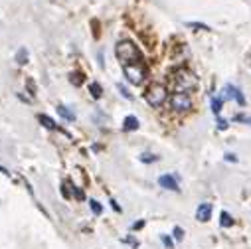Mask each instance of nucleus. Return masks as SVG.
Instances as JSON below:
<instances>
[{"instance_id": "1", "label": "nucleus", "mask_w": 251, "mask_h": 249, "mask_svg": "<svg viewBox=\"0 0 251 249\" xmlns=\"http://www.w3.org/2000/svg\"><path fill=\"white\" fill-rule=\"evenodd\" d=\"M115 55L123 66H131V64H141L143 53L141 50L131 42V40H121L115 48Z\"/></svg>"}, {"instance_id": "2", "label": "nucleus", "mask_w": 251, "mask_h": 249, "mask_svg": "<svg viewBox=\"0 0 251 249\" xmlns=\"http://www.w3.org/2000/svg\"><path fill=\"white\" fill-rule=\"evenodd\" d=\"M145 99H147V103H149L151 107H162V105L166 103V99H168V91H166L164 85L154 83V85H151V87L147 89Z\"/></svg>"}, {"instance_id": "3", "label": "nucleus", "mask_w": 251, "mask_h": 249, "mask_svg": "<svg viewBox=\"0 0 251 249\" xmlns=\"http://www.w3.org/2000/svg\"><path fill=\"white\" fill-rule=\"evenodd\" d=\"M170 107L176 113H186L192 109V97L188 95V91H176L170 95Z\"/></svg>"}, {"instance_id": "4", "label": "nucleus", "mask_w": 251, "mask_h": 249, "mask_svg": "<svg viewBox=\"0 0 251 249\" xmlns=\"http://www.w3.org/2000/svg\"><path fill=\"white\" fill-rule=\"evenodd\" d=\"M196 83L198 81H196L194 74H190L188 70H180L174 74V85L178 87V91H188V89L196 87Z\"/></svg>"}, {"instance_id": "5", "label": "nucleus", "mask_w": 251, "mask_h": 249, "mask_svg": "<svg viewBox=\"0 0 251 249\" xmlns=\"http://www.w3.org/2000/svg\"><path fill=\"white\" fill-rule=\"evenodd\" d=\"M123 74H125V77H127V81L133 83V85H141V83L145 81V75H147V72L143 70L141 64L123 66Z\"/></svg>"}, {"instance_id": "6", "label": "nucleus", "mask_w": 251, "mask_h": 249, "mask_svg": "<svg viewBox=\"0 0 251 249\" xmlns=\"http://www.w3.org/2000/svg\"><path fill=\"white\" fill-rule=\"evenodd\" d=\"M222 99L224 101H235V103H239V105H245V97H243V93H241V89H237V87H233V85H226L224 87V91H222Z\"/></svg>"}, {"instance_id": "7", "label": "nucleus", "mask_w": 251, "mask_h": 249, "mask_svg": "<svg viewBox=\"0 0 251 249\" xmlns=\"http://www.w3.org/2000/svg\"><path fill=\"white\" fill-rule=\"evenodd\" d=\"M158 184L162 186V188L172 190V192H178V190H180V188H178V180H176L172 174H162V176L158 178Z\"/></svg>"}, {"instance_id": "8", "label": "nucleus", "mask_w": 251, "mask_h": 249, "mask_svg": "<svg viewBox=\"0 0 251 249\" xmlns=\"http://www.w3.org/2000/svg\"><path fill=\"white\" fill-rule=\"evenodd\" d=\"M196 218H198V222H208L212 218V204H208V202L200 204L198 212H196Z\"/></svg>"}, {"instance_id": "9", "label": "nucleus", "mask_w": 251, "mask_h": 249, "mask_svg": "<svg viewBox=\"0 0 251 249\" xmlns=\"http://www.w3.org/2000/svg\"><path fill=\"white\" fill-rule=\"evenodd\" d=\"M123 129H125V131H137V129H139V119L133 117V115L125 117V121H123Z\"/></svg>"}, {"instance_id": "10", "label": "nucleus", "mask_w": 251, "mask_h": 249, "mask_svg": "<svg viewBox=\"0 0 251 249\" xmlns=\"http://www.w3.org/2000/svg\"><path fill=\"white\" fill-rule=\"evenodd\" d=\"M38 121L44 124L46 129H50V131H61V129L57 127V124H55V121H53V119H50L48 115H38Z\"/></svg>"}, {"instance_id": "11", "label": "nucleus", "mask_w": 251, "mask_h": 249, "mask_svg": "<svg viewBox=\"0 0 251 249\" xmlns=\"http://www.w3.org/2000/svg\"><path fill=\"white\" fill-rule=\"evenodd\" d=\"M57 113H59L61 117H64L66 121H74V119H75V115H74L66 105H57Z\"/></svg>"}, {"instance_id": "12", "label": "nucleus", "mask_w": 251, "mask_h": 249, "mask_svg": "<svg viewBox=\"0 0 251 249\" xmlns=\"http://www.w3.org/2000/svg\"><path fill=\"white\" fill-rule=\"evenodd\" d=\"M89 91H91V97H95V99H99L103 95V89L99 83H89Z\"/></svg>"}, {"instance_id": "13", "label": "nucleus", "mask_w": 251, "mask_h": 249, "mask_svg": "<svg viewBox=\"0 0 251 249\" xmlns=\"http://www.w3.org/2000/svg\"><path fill=\"white\" fill-rule=\"evenodd\" d=\"M89 208H91V212H93L95 216H101V214H103V208H101V204H99L97 200H89Z\"/></svg>"}, {"instance_id": "14", "label": "nucleus", "mask_w": 251, "mask_h": 249, "mask_svg": "<svg viewBox=\"0 0 251 249\" xmlns=\"http://www.w3.org/2000/svg\"><path fill=\"white\" fill-rule=\"evenodd\" d=\"M220 218H222L220 222H222V225H224V227H229V225H233V220H231V216H229L227 212H222V216H220Z\"/></svg>"}, {"instance_id": "15", "label": "nucleus", "mask_w": 251, "mask_h": 249, "mask_svg": "<svg viewBox=\"0 0 251 249\" xmlns=\"http://www.w3.org/2000/svg\"><path fill=\"white\" fill-rule=\"evenodd\" d=\"M117 89H119V91H121V95H123V97H125V99H129V101H131V99H133V95H131V93H129V91H127V87H125V85H121V83H119V85H117Z\"/></svg>"}, {"instance_id": "16", "label": "nucleus", "mask_w": 251, "mask_h": 249, "mask_svg": "<svg viewBox=\"0 0 251 249\" xmlns=\"http://www.w3.org/2000/svg\"><path fill=\"white\" fill-rule=\"evenodd\" d=\"M222 101H224V99H214V101H212V109H214L216 115H220V111H222Z\"/></svg>"}, {"instance_id": "17", "label": "nucleus", "mask_w": 251, "mask_h": 249, "mask_svg": "<svg viewBox=\"0 0 251 249\" xmlns=\"http://www.w3.org/2000/svg\"><path fill=\"white\" fill-rule=\"evenodd\" d=\"M141 160H143V162H156V160H158V156H154V154H149V152H147V154H143V156H141Z\"/></svg>"}, {"instance_id": "18", "label": "nucleus", "mask_w": 251, "mask_h": 249, "mask_svg": "<svg viewBox=\"0 0 251 249\" xmlns=\"http://www.w3.org/2000/svg\"><path fill=\"white\" fill-rule=\"evenodd\" d=\"M72 192H74V196H75L77 200H83V198H85V196H83V192L77 188V186H72Z\"/></svg>"}, {"instance_id": "19", "label": "nucleus", "mask_w": 251, "mask_h": 249, "mask_svg": "<svg viewBox=\"0 0 251 249\" xmlns=\"http://www.w3.org/2000/svg\"><path fill=\"white\" fill-rule=\"evenodd\" d=\"M16 57H18V64H26V61H24V57H28V51H26V50H20Z\"/></svg>"}, {"instance_id": "20", "label": "nucleus", "mask_w": 251, "mask_h": 249, "mask_svg": "<svg viewBox=\"0 0 251 249\" xmlns=\"http://www.w3.org/2000/svg\"><path fill=\"white\" fill-rule=\"evenodd\" d=\"M188 26H190V28H198V30H210L206 24H198V22H188Z\"/></svg>"}, {"instance_id": "21", "label": "nucleus", "mask_w": 251, "mask_h": 249, "mask_svg": "<svg viewBox=\"0 0 251 249\" xmlns=\"http://www.w3.org/2000/svg\"><path fill=\"white\" fill-rule=\"evenodd\" d=\"M83 81V75H79V74H75V75H72V83H75V85H79Z\"/></svg>"}, {"instance_id": "22", "label": "nucleus", "mask_w": 251, "mask_h": 249, "mask_svg": "<svg viewBox=\"0 0 251 249\" xmlns=\"http://www.w3.org/2000/svg\"><path fill=\"white\" fill-rule=\"evenodd\" d=\"M174 237H176V239H182V237H184V231H182L180 227H174Z\"/></svg>"}, {"instance_id": "23", "label": "nucleus", "mask_w": 251, "mask_h": 249, "mask_svg": "<svg viewBox=\"0 0 251 249\" xmlns=\"http://www.w3.org/2000/svg\"><path fill=\"white\" fill-rule=\"evenodd\" d=\"M162 241H164V245H166V247H172V241H170V239H168V237H166V235H164V237H162Z\"/></svg>"}, {"instance_id": "24", "label": "nucleus", "mask_w": 251, "mask_h": 249, "mask_svg": "<svg viewBox=\"0 0 251 249\" xmlns=\"http://www.w3.org/2000/svg\"><path fill=\"white\" fill-rule=\"evenodd\" d=\"M237 121H243V123H249L251 124V117H237Z\"/></svg>"}, {"instance_id": "25", "label": "nucleus", "mask_w": 251, "mask_h": 249, "mask_svg": "<svg viewBox=\"0 0 251 249\" xmlns=\"http://www.w3.org/2000/svg\"><path fill=\"white\" fill-rule=\"evenodd\" d=\"M111 206H113V208H115V212H121V208H119V206H117V202H115V200H111Z\"/></svg>"}, {"instance_id": "26", "label": "nucleus", "mask_w": 251, "mask_h": 249, "mask_svg": "<svg viewBox=\"0 0 251 249\" xmlns=\"http://www.w3.org/2000/svg\"><path fill=\"white\" fill-rule=\"evenodd\" d=\"M0 172H2V174H4V176H10V172H8V170H6V168H4V166H0Z\"/></svg>"}]
</instances>
